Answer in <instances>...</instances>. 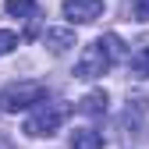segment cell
<instances>
[{
    "mask_svg": "<svg viewBox=\"0 0 149 149\" xmlns=\"http://www.w3.org/2000/svg\"><path fill=\"white\" fill-rule=\"evenodd\" d=\"M18 46V36L11 32V29H0V57H4V53H11Z\"/></svg>",
    "mask_w": 149,
    "mask_h": 149,
    "instance_id": "cell-10",
    "label": "cell"
},
{
    "mask_svg": "<svg viewBox=\"0 0 149 149\" xmlns=\"http://www.w3.org/2000/svg\"><path fill=\"white\" fill-rule=\"evenodd\" d=\"M132 74L135 78H149V46H142L132 57Z\"/></svg>",
    "mask_w": 149,
    "mask_h": 149,
    "instance_id": "cell-9",
    "label": "cell"
},
{
    "mask_svg": "<svg viewBox=\"0 0 149 149\" xmlns=\"http://www.w3.org/2000/svg\"><path fill=\"white\" fill-rule=\"evenodd\" d=\"M107 92L103 89H92V92H85V96H82V103H78V110H82V114H89V117H103L107 114Z\"/></svg>",
    "mask_w": 149,
    "mask_h": 149,
    "instance_id": "cell-6",
    "label": "cell"
},
{
    "mask_svg": "<svg viewBox=\"0 0 149 149\" xmlns=\"http://www.w3.org/2000/svg\"><path fill=\"white\" fill-rule=\"evenodd\" d=\"M121 53L124 50H121V39H117V36H100V39H92L82 50L78 64H74V74H78V78H100V74H107L110 68L117 64Z\"/></svg>",
    "mask_w": 149,
    "mask_h": 149,
    "instance_id": "cell-1",
    "label": "cell"
},
{
    "mask_svg": "<svg viewBox=\"0 0 149 149\" xmlns=\"http://www.w3.org/2000/svg\"><path fill=\"white\" fill-rule=\"evenodd\" d=\"M103 0H64V18L71 25H89L103 14Z\"/></svg>",
    "mask_w": 149,
    "mask_h": 149,
    "instance_id": "cell-4",
    "label": "cell"
},
{
    "mask_svg": "<svg viewBox=\"0 0 149 149\" xmlns=\"http://www.w3.org/2000/svg\"><path fill=\"white\" fill-rule=\"evenodd\" d=\"M46 100V82H11L0 89V110L4 114H18V110H29V107H39Z\"/></svg>",
    "mask_w": 149,
    "mask_h": 149,
    "instance_id": "cell-2",
    "label": "cell"
},
{
    "mask_svg": "<svg viewBox=\"0 0 149 149\" xmlns=\"http://www.w3.org/2000/svg\"><path fill=\"white\" fill-rule=\"evenodd\" d=\"M71 149H103V135L92 128H74L71 132Z\"/></svg>",
    "mask_w": 149,
    "mask_h": 149,
    "instance_id": "cell-8",
    "label": "cell"
},
{
    "mask_svg": "<svg viewBox=\"0 0 149 149\" xmlns=\"http://www.w3.org/2000/svg\"><path fill=\"white\" fill-rule=\"evenodd\" d=\"M7 14L11 18H25V22H39V4H36V0H7Z\"/></svg>",
    "mask_w": 149,
    "mask_h": 149,
    "instance_id": "cell-7",
    "label": "cell"
},
{
    "mask_svg": "<svg viewBox=\"0 0 149 149\" xmlns=\"http://www.w3.org/2000/svg\"><path fill=\"white\" fill-rule=\"evenodd\" d=\"M132 14L139 22H149V0H132Z\"/></svg>",
    "mask_w": 149,
    "mask_h": 149,
    "instance_id": "cell-11",
    "label": "cell"
},
{
    "mask_svg": "<svg viewBox=\"0 0 149 149\" xmlns=\"http://www.w3.org/2000/svg\"><path fill=\"white\" fill-rule=\"evenodd\" d=\"M68 103H39L36 107V114L25 121V135H32V139H50V135H57L61 132V124L68 121Z\"/></svg>",
    "mask_w": 149,
    "mask_h": 149,
    "instance_id": "cell-3",
    "label": "cell"
},
{
    "mask_svg": "<svg viewBox=\"0 0 149 149\" xmlns=\"http://www.w3.org/2000/svg\"><path fill=\"white\" fill-rule=\"evenodd\" d=\"M43 43L50 46V53H68L74 46V32L71 29H46L43 32Z\"/></svg>",
    "mask_w": 149,
    "mask_h": 149,
    "instance_id": "cell-5",
    "label": "cell"
}]
</instances>
